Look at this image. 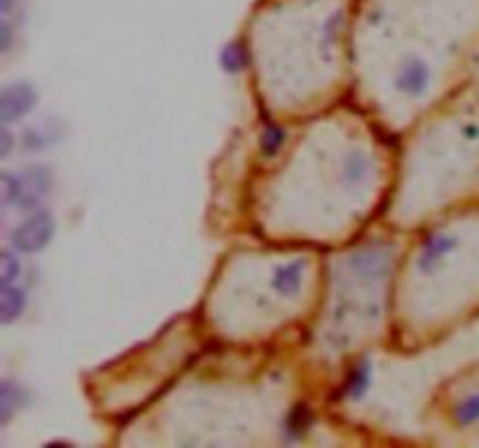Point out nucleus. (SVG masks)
I'll return each instance as SVG.
<instances>
[{
  "label": "nucleus",
  "instance_id": "nucleus-14",
  "mask_svg": "<svg viewBox=\"0 0 479 448\" xmlns=\"http://www.w3.org/2000/svg\"><path fill=\"white\" fill-rule=\"evenodd\" d=\"M283 145H286V129L283 126H276V124H269L267 129L262 131L260 136V149L264 156H276L283 149Z\"/></svg>",
  "mask_w": 479,
  "mask_h": 448
},
{
  "label": "nucleus",
  "instance_id": "nucleus-3",
  "mask_svg": "<svg viewBox=\"0 0 479 448\" xmlns=\"http://www.w3.org/2000/svg\"><path fill=\"white\" fill-rule=\"evenodd\" d=\"M54 236V218L47 211H33L24 222L12 231V248L17 252H40Z\"/></svg>",
  "mask_w": 479,
  "mask_h": 448
},
{
  "label": "nucleus",
  "instance_id": "nucleus-6",
  "mask_svg": "<svg viewBox=\"0 0 479 448\" xmlns=\"http://www.w3.org/2000/svg\"><path fill=\"white\" fill-rule=\"evenodd\" d=\"M37 103L36 89L28 82H14L0 93V119L3 124H10L14 119H21L33 110Z\"/></svg>",
  "mask_w": 479,
  "mask_h": 448
},
{
  "label": "nucleus",
  "instance_id": "nucleus-16",
  "mask_svg": "<svg viewBox=\"0 0 479 448\" xmlns=\"http://www.w3.org/2000/svg\"><path fill=\"white\" fill-rule=\"evenodd\" d=\"M21 276V264H19V257L10 250H3L0 255V287L14 285Z\"/></svg>",
  "mask_w": 479,
  "mask_h": 448
},
{
  "label": "nucleus",
  "instance_id": "nucleus-13",
  "mask_svg": "<svg viewBox=\"0 0 479 448\" xmlns=\"http://www.w3.org/2000/svg\"><path fill=\"white\" fill-rule=\"evenodd\" d=\"M312 411L306 409L304 404L295 406L293 411H290V416H288L286 420V435L290 442H297V439H302V436L309 432V428H312Z\"/></svg>",
  "mask_w": 479,
  "mask_h": 448
},
{
  "label": "nucleus",
  "instance_id": "nucleus-8",
  "mask_svg": "<svg viewBox=\"0 0 479 448\" xmlns=\"http://www.w3.org/2000/svg\"><path fill=\"white\" fill-rule=\"evenodd\" d=\"M372 175V156L362 149H351L342 162V182L346 187H361Z\"/></svg>",
  "mask_w": 479,
  "mask_h": 448
},
{
  "label": "nucleus",
  "instance_id": "nucleus-15",
  "mask_svg": "<svg viewBox=\"0 0 479 448\" xmlns=\"http://www.w3.org/2000/svg\"><path fill=\"white\" fill-rule=\"evenodd\" d=\"M454 420L461 428H467V425H473L479 420V392L477 395H470L463 402L454 406Z\"/></svg>",
  "mask_w": 479,
  "mask_h": 448
},
{
  "label": "nucleus",
  "instance_id": "nucleus-4",
  "mask_svg": "<svg viewBox=\"0 0 479 448\" xmlns=\"http://www.w3.org/2000/svg\"><path fill=\"white\" fill-rule=\"evenodd\" d=\"M430 66L421 59V56H405L400 61L395 77H393V87L402 96L410 99H421L430 87Z\"/></svg>",
  "mask_w": 479,
  "mask_h": 448
},
{
  "label": "nucleus",
  "instance_id": "nucleus-1",
  "mask_svg": "<svg viewBox=\"0 0 479 448\" xmlns=\"http://www.w3.org/2000/svg\"><path fill=\"white\" fill-rule=\"evenodd\" d=\"M3 201L21 211H37L45 196L52 192V171L47 166H31L21 173H3Z\"/></svg>",
  "mask_w": 479,
  "mask_h": 448
},
{
  "label": "nucleus",
  "instance_id": "nucleus-19",
  "mask_svg": "<svg viewBox=\"0 0 479 448\" xmlns=\"http://www.w3.org/2000/svg\"><path fill=\"white\" fill-rule=\"evenodd\" d=\"M14 3H17V0H0V12L3 14L10 12V10L14 7Z\"/></svg>",
  "mask_w": 479,
  "mask_h": 448
},
{
  "label": "nucleus",
  "instance_id": "nucleus-18",
  "mask_svg": "<svg viewBox=\"0 0 479 448\" xmlns=\"http://www.w3.org/2000/svg\"><path fill=\"white\" fill-rule=\"evenodd\" d=\"M0 138H3V149H0V155L7 156L10 155V149H12V136H10V129H7V126L0 129Z\"/></svg>",
  "mask_w": 479,
  "mask_h": 448
},
{
  "label": "nucleus",
  "instance_id": "nucleus-7",
  "mask_svg": "<svg viewBox=\"0 0 479 448\" xmlns=\"http://www.w3.org/2000/svg\"><path fill=\"white\" fill-rule=\"evenodd\" d=\"M306 268H309V261L306 260H293L276 267L274 276H272V290L279 297H295L299 292L302 283H304Z\"/></svg>",
  "mask_w": 479,
  "mask_h": 448
},
{
  "label": "nucleus",
  "instance_id": "nucleus-20",
  "mask_svg": "<svg viewBox=\"0 0 479 448\" xmlns=\"http://www.w3.org/2000/svg\"><path fill=\"white\" fill-rule=\"evenodd\" d=\"M467 138H479V126H466Z\"/></svg>",
  "mask_w": 479,
  "mask_h": 448
},
{
  "label": "nucleus",
  "instance_id": "nucleus-12",
  "mask_svg": "<svg viewBox=\"0 0 479 448\" xmlns=\"http://www.w3.org/2000/svg\"><path fill=\"white\" fill-rule=\"evenodd\" d=\"M220 66L224 68V73L239 75L246 66H248V50L243 43H230L220 54Z\"/></svg>",
  "mask_w": 479,
  "mask_h": 448
},
{
  "label": "nucleus",
  "instance_id": "nucleus-10",
  "mask_svg": "<svg viewBox=\"0 0 479 448\" xmlns=\"http://www.w3.org/2000/svg\"><path fill=\"white\" fill-rule=\"evenodd\" d=\"M26 290L19 285L0 287V323L12 324L26 308Z\"/></svg>",
  "mask_w": 479,
  "mask_h": 448
},
{
  "label": "nucleus",
  "instance_id": "nucleus-11",
  "mask_svg": "<svg viewBox=\"0 0 479 448\" xmlns=\"http://www.w3.org/2000/svg\"><path fill=\"white\" fill-rule=\"evenodd\" d=\"M26 404V390L12 383V380H3L0 383V423L5 425L12 418L19 406Z\"/></svg>",
  "mask_w": 479,
  "mask_h": 448
},
{
  "label": "nucleus",
  "instance_id": "nucleus-9",
  "mask_svg": "<svg viewBox=\"0 0 479 448\" xmlns=\"http://www.w3.org/2000/svg\"><path fill=\"white\" fill-rule=\"evenodd\" d=\"M369 383H372V362L365 357V360H358L353 367L349 369L339 395L346 399H353V402L355 399H362L365 397V392L369 390Z\"/></svg>",
  "mask_w": 479,
  "mask_h": 448
},
{
  "label": "nucleus",
  "instance_id": "nucleus-2",
  "mask_svg": "<svg viewBox=\"0 0 479 448\" xmlns=\"http://www.w3.org/2000/svg\"><path fill=\"white\" fill-rule=\"evenodd\" d=\"M351 276L362 285H377L391 276L393 268V248L381 243H369L365 248L355 250L346 260Z\"/></svg>",
  "mask_w": 479,
  "mask_h": 448
},
{
  "label": "nucleus",
  "instance_id": "nucleus-5",
  "mask_svg": "<svg viewBox=\"0 0 479 448\" xmlns=\"http://www.w3.org/2000/svg\"><path fill=\"white\" fill-rule=\"evenodd\" d=\"M459 248V238L449 231H433L421 243V250H418V257L414 261V267L421 276H430L433 271L440 268V264L444 261V257L449 252H454Z\"/></svg>",
  "mask_w": 479,
  "mask_h": 448
},
{
  "label": "nucleus",
  "instance_id": "nucleus-17",
  "mask_svg": "<svg viewBox=\"0 0 479 448\" xmlns=\"http://www.w3.org/2000/svg\"><path fill=\"white\" fill-rule=\"evenodd\" d=\"M12 47V28L7 24V19L0 21V52H7Z\"/></svg>",
  "mask_w": 479,
  "mask_h": 448
}]
</instances>
